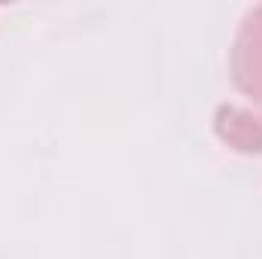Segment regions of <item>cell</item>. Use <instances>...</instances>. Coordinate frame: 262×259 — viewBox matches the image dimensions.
I'll list each match as a JSON object with an SVG mask.
<instances>
[{
	"instance_id": "1",
	"label": "cell",
	"mask_w": 262,
	"mask_h": 259,
	"mask_svg": "<svg viewBox=\"0 0 262 259\" xmlns=\"http://www.w3.org/2000/svg\"><path fill=\"white\" fill-rule=\"evenodd\" d=\"M238 79L262 101V9L247 18V28L238 43Z\"/></svg>"
}]
</instances>
